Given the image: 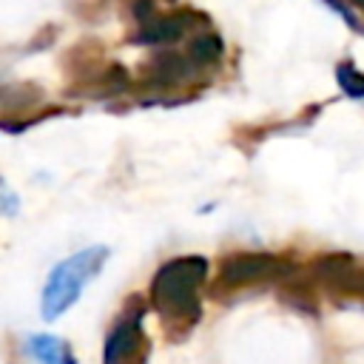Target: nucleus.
<instances>
[{
  "instance_id": "8",
  "label": "nucleus",
  "mask_w": 364,
  "mask_h": 364,
  "mask_svg": "<svg viewBox=\"0 0 364 364\" xmlns=\"http://www.w3.org/2000/svg\"><path fill=\"white\" fill-rule=\"evenodd\" d=\"M28 353L37 364H74V355L68 344L57 336H31L28 338Z\"/></svg>"
},
{
  "instance_id": "9",
  "label": "nucleus",
  "mask_w": 364,
  "mask_h": 364,
  "mask_svg": "<svg viewBox=\"0 0 364 364\" xmlns=\"http://www.w3.org/2000/svg\"><path fill=\"white\" fill-rule=\"evenodd\" d=\"M185 54L193 63V68H208V65H216L222 60L225 46H222V37L219 34H196L188 43Z\"/></svg>"
},
{
  "instance_id": "6",
  "label": "nucleus",
  "mask_w": 364,
  "mask_h": 364,
  "mask_svg": "<svg viewBox=\"0 0 364 364\" xmlns=\"http://www.w3.org/2000/svg\"><path fill=\"white\" fill-rule=\"evenodd\" d=\"M142 344V307L122 313L114 330L105 338L102 364H136V350Z\"/></svg>"
},
{
  "instance_id": "3",
  "label": "nucleus",
  "mask_w": 364,
  "mask_h": 364,
  "mask_svg": "<svg viewBox=\"0 0 364 364\" xmlns=\"http://www.w3.org/2000/svg\"><path fill=\"white\" fill-rule=\"evenodd\" d=\"M290 270H293V264L273 253H233V256L222 259L219 284L222 287H245V284L284 276Z\"/></svg>"
},
{
  "instance_id": "4",
  "label": "nucleus",
  "mask_w": 364,
  "mask_h": 364,
  "mask_svg": "<svg viewBox=\"0 0 364 364\" xmlns=\"http://www.w3.org/2000/svg\"><path fill=\"white\" fill-rule=\"evenodd\" d=\"M193 74V63L188 60V54L182 51H173V48H165L159 54H154L142 71H139V88L142 91H171L176 85H182L188 77Z\"/></svg>"
},
{
  "instance_id": "10",
  "label": "nucleus",
  "mask_w": 364,
  "mask_h": 364,
  "mask_svg": "<svg viewBox=\"0 0 364 364\" xmlns=\"http://www.w3.org/2000/svg\"><path fill=\"white\" fill-rule=\"evenodd\" d=\"M40 97H43V94H40V88H37V85H28V82L0 88V105H3L6 111H11V114H20V111H26V108L37 105V102H40Z\"/></svg>"
},
{
  "instance_id": "7",
  "label": "nucleus",
  "mask_w": 364,
  "mask_h": 364,
  "mask_svg": "<svg viewBox=\"0 0 364 364\" xmlns=\"http://www.w3.org/2000/svg\"><path fill=\"white\" fill-rule=\"evenodd\" d=\"M355 267H358V264H355V259H353V256H347V253H330V256L316 259L313 273H316L321 282H327L330 287L344 290Z\"/></svg>"
},
{
  "instance_id": "5",
  "label": "nucleus",
  "mask_w": 364,
  "mask_h": 364,
  "mask_svg": "<svg viewBox=\"0 0 364 364\" xmlns=\"http://www.w3.org/2000/svg\"><path fill=\"white\" fill-rule=\"evenodd\" d=\"M199 23H208V17H202L199 11H191V9L154 14L148 23L139 26V31L134 34V43H139V46H173Z\"/></svg>"
},
{
  "instance_id": "1",
  "label": "nucleus",
  "mask_w": 364,
  "mask_h": 364,
  "mask_svg": "<svg viewBox=\"0 0 364 364\" xmlns=\"http://www.w3.org/2000/svg\"><path fill=\"white\" fill-rule=\"evenodd\" d=\"M205 273L208 262L202 256H179L156 270L151 282V299L168 324H191L199 318L196 290L205 282Z\"/></svg>"
},
{
  "instance_id": "13",
  "label": "nucleus",
  "mask_w": 364,
  "mask_h": 364,
  "mask_svg": "<svg viewBox=\"0 0 364 364\" xmlns=\"http://www.w3.org/2000/svg\"><path fill=\"white\" fill-rule=\"evenodd\" d=\"M353 6H358V9H364V0H350Z\"/></svg>"
},
{
  "instance_id": "2",
  "label": "nucleus",
  "mask_w": 364,
  "mask_h": 364,
  "mask_svg": "<svg viewBox=\"0 0 364 364\" xmlns=\"http://www.w3.org/2000/svg\"><path fill=\"white\" fill-rule=\"evenodd\" d=\"M105 259H108V247H102V245L85 247V250H80V253L63 259V262L51 270V276H48V282H46V287H43V299H40V313H43V318H46V321H54L57 316H63V313L80 299L85 282L94 279V276L102 270Z\"/></svg>"
},
{
  "instance_id": "12",
  "label": "nucleus",
  "mask_w": 364,
  "mask_h": 364,
  "mask_svg": "<svg viewBox=\"0 0 364 364\" xmlns=\"http://www.w3.org/2000/svg\"><path fill=\"white\" fill-rule=\"evenodd\" d=\"M344 290L347 293H364V267H355L353 270V276H350V282H347Z\"/></svg>"
},
{
  "instance_id": "11",
  "label": "nucleus",
  "mask_w": 364,
  "mask_h": 364,
  "mask_svg": "<svg viewBox=\"0 0 364 364\" xmlns=\"http://www.w3.org/2000/svg\"><path fill=\"white\" fill-rule=\"evenodd\" d=\"M336 80H338V85H341V91L347 97H355V100L364 97V74L353 63H341L336 68Z\"/></svg>"
}]
</instances>
